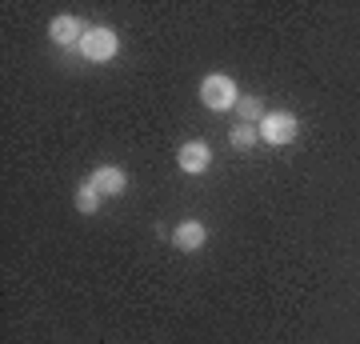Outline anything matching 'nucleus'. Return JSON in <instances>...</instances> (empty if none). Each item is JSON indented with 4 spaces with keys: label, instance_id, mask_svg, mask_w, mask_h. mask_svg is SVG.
<instances>
[{
    "label": "nucleus",
    "instance_id": "nucleus-6",
    "mask_svg": "<svg viewBox=\"0 0 360 344\" xmlns=\"http://www.w3.org/2000/svg\"><path fill=\"white\" fill-rule=\"evenodd\" d=\"M172 244H176L180 253H200L208 244V229L200 220H180L176 229H172Z\"/></svg>",
    "mask_w": 360,
    "mask_h": 344
},
{
    "label": "nucleus",
    "instance_id": "nucleus-10",
    "mask_svg": "<svg viewBox=\"0 0 360 344\" xmlns=\"http://www.w3.org/2000/svg\"><path fill=\"white\" fill-rule=\"evenodd\" d=\"M101 200H104V196H101V189H96L92 180H84V184L77 189V208L84 212V217H92V212L101 208Z\"/></svg>",
    "mask_w": 360,
    "mask_h": 344
},
{
    "label": "nucleus",
    "instance_id": "nucleus-2",
    "mask_svg": "<svg viewBox=\"0 0 360 344\" xmlns=\"http://www.w3.org/2000/svg\"><path fill=\"white\" fill-rule=\"evenodd\" d=\"M77 52L92 64H108V60H116V52H120V37H116L108 25H92L89 32H84Z\"/></svg>",
    "mask_w": 360,
    "mask_h": 344
},
{
    "label": "nucleus",
    "instance_id": "nucleus-4",
    "mask_svg": "<svg viewBox=\"0 0 360 344\" xmlns=\"http://www.w3.org/2000/svg\"><path fill=\"white\" fill-rule=\"evenodd\" d=\"M89 20H80V16L65 13V16H52L49 25V40L52 44H60V49H80V40H84V32H89Z\"/></svg>",
    "mask_w": 360,
    "mask_h": 344
},
{
    "label": "nucleus",
    "instance_id": "nucleus-9",
    "mask_svg": "<svg viewBox=\"0 0 360 344\" xmlns=\"http://www.w3.org/2000/svg\"><path fill=\"white\" fill-rule=\"evenodd\" d=\"M236 116H240V125H260V120H264L260 96H240V101H236Z\"/></svg>",
    "mask_w": 360,
    "mask_h": 344
},
{
    "label": "nucleus",
    "instance_id": "nucleus-5",
    "mask_svg": "<svg viewBox=\"0 0 360 344\" xmlns=\"http://www.w3.org/2000/svg\"><path fill=\"white\" fill-rule=\"evenodd\" d=\"M176 165H180V172H188V177H200V172H208V168H212V148H208V141L180 144Z\"/></svg>",
    "mask_w": 360,
    "mask_h": 344
},
{
    "label": "nucleus",
    "instance_id": "nucleus-1",
    "mask_svg": "<svg viewBox=\"0 0 360 344\" xmlns=\"http://www.w3.org/2000/svg\"><path fill=\"white\" fill-rule=\"evenodd\" d=\"M236 101H240V92H236V80H232L229 72H208V77L200 80V104H205V108L229 113V108H236Z\"/></svg>",
    "mask_w": 360,
    "mask_h": 344
},
{
    "label": "nucleus",
    "instance_id": "nucleus-7",
    "mask_svg": "<svg viewBox=\"0 0 360 344\" xmlns=\"http://www.w3.org/2000/svg\"><path fill=\"white\" fill-rule=\"evenodd\" d=\"M89 180L101 189V196H120V192L129 189V172H124V168H116V165H101Z\"/></svg>",
    "mask_w": 360,
    "mask_h": 344
},
{
    "label": "nucleus",
    "instance_id": "nucleus-8",
    "mask_svg": "<svg viewBox=\"0 0 360 344\" xmlns=\"http://www.w3.org/2000/svg\"><path fill=\"white\" fill-rule=\"evenodd\" d=\"M229 144L236 148V153H248V148H257V144H260V125H232Z\"/></svg>",
    "mask_w": 360,
    "mask_h": 344
},
{
    "label": "nucleus",
    "instance_id": "nucleus-3",
    "mask_svg": "<svg viewBox=\"0 0 360 344\" xmlns=\"http://www.w3.org/2000/svg\"><path fill=\"white\" fill-rule=\"evenodd\" d=\"M300 136V120L292 113H264L260 120V141L272 144V148H284V144H292Z\"/></svg>",
    "mask_w": 360,
    "mask_h": 344
}]
</instances>
